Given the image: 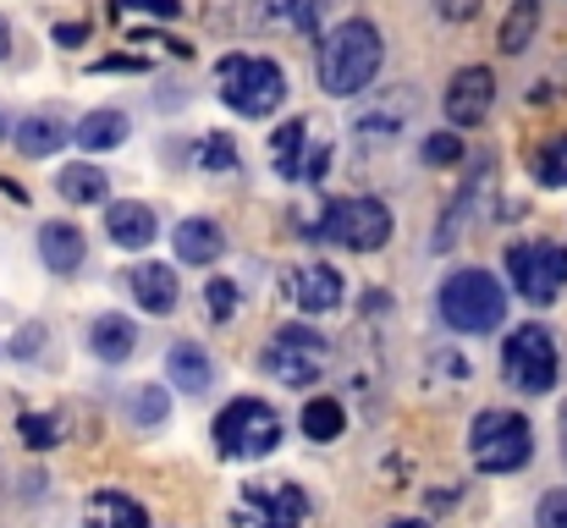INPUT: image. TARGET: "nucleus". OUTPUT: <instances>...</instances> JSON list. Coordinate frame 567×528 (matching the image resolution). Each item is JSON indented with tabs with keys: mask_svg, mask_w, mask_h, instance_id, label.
<instances>
[{
	"mask_svg": "<svg viewBox=\"0 0 567 528\" xmlns=\"http://www.w3.org/2000/svg\"><path fill=\"white\" fill-rule=\"evenodd\" d=\"M0 138H11V122H6V116H0Z\"/></svg>",
	"mask_w": 567,
	"mask_h": 528,
	"instance_id": "nucleus-40",
	"label": "nucleus"
},
{
	"mask_svg": "<svg viewBox=\"0 0 567 528\" xmlns=\"http://www.w3.org/2000/svg\"><path fill=\"white\" fill-rule=\"evenodd\" d=\"M83 39H89L83 22H61V28H55V44H83Z\"/></svg>",
	"mask_w": 567,
	"mask_h": 528,
	"instance_id": "nucleus-37",
	"label": "nucleus"
},
{
	"mask_svg": "<svg viewBox=\"0 0 567 528\" xmlns=\"http://www.w3.org/2000/svg\"><path fill=\"white\" fill-rule=\"evenodd\" d=\"M468 457H474L480 474H518V468L535 463V424L524 413L491 407L468 429Z\"/></svg>",
	"mask_w": 567,
	"mask_h": 528,
	"instance_id": "nucleus-4",
	"label": "nucleus"
},
{
	"mask_svg": "<svg viewBox=\"0 0 567 528\" xmlns=\"http://www.w3.org/2000/svg\"><path fill=\"white\" fill-rule=\"evenodd\" d=\"M116 11H150V17H177L183 0H116Z\"/></svg>",
	"mask_w": 567,
	"mask_h": 528,
	"instance_id": "nucleus-34",
	"label": "nucleus"
},
{
	"mask_svg": "<svg viewBox=\"0 0 567 528\" xmlns=\"http://www.w3.org/2000/svg\"><path fill=\"white\" fill-rule=\"evenodd\" d=\"M39 259H44L55 276H78L83 259H89V237H83L72 220H44V226H39Z\"/></svg>",
	"mask_w": 567,
	"mask_h": 528,
	"instance_id": "nucleus-16",
	"label": "nucleus"
},
{
	"mask_svg": "<svg viewBox=\"0 0 567 528\" xmlns=\"http://www.w3.org/2000/svg\"><path fill=\"white\" fill-rule=\"evenodd\" d=\"M215 446H220V457H231V463L270 457V452L281 446V418H276V407L259 402V396L226 402L220 418H215Z\"/></svg>",
	"mask_w": 567,
	"mask_h": 528,
	"instance_id": "nucleus-5",
	"label": "nucleus"
},
{
	"mask_svg": "<svg viewBox=\"0 0 567 528\" xmlns=\"http://www.w3.org/2000/svg\"><path fill=\"white\" fill-rule=\"evenodd\" d=\"M270 161H276V172L287 176V182H298L303 166H309V122H287V127H276V138H270Z\"/></svg>",
	"mask_w": 567,
	"mask_h": 528,
	"instance_id": "nucleus-22",
	"label": "nucleus"
},
{
	"mask_svg": "<svg viewBox=\"0 0 567 528\" xmlns=\"http://www.w3.org/2000/svg\"><path fill=\"white\" fill-rule=\"evenodd\" d=\"M55 193L66 198V204H105L111 198V176L100 172V166H66V172L55 176Z\"/></svg>",
	"mask_w": 567,
	"mask_h": 528,
	"instance_id": "nucleus-23",
	"label": "nucleus"
},
{
	"mask_svg": "<svg viewBox=\"0 0 567 528\" xmlns=\"http://www.w3.org/2000/svg\"><path fill=\"white\" fill-rule=\"evenodd\" d=\"M215 89H220V105L248 122H265L287 105V72L270 55H226L215 72Z\"/></svg>",
	"mask_w": 567,
	"mask_h": 528,
	"instance_id": "nucleus-3",
	"label": "nucleus"
},
{
	"mask_svg": "<svg viewBox=\"0 0 567 528\" xmlns=\"http://www.w3.org/2000/svg\"><path fill=\"white\" fill-rule=\"evenodd\" d=\"M380 55H385V50H380L375 22L348 17L342 28H331V33L320 39V89H326V94H337V100L364 94V89L375 83Z\"/></svg>",
	"mask_w": 567,
	"mask_h": 528,
	"instance_id": "nucleus-1",
	"label": "nucleus"
},
{
	"mask_svg": "<svg viewBox=\"0 0 567 528\" xmlns=\"http://www.w3.org/2000/svg\"><path fill=\"white\" fill-rule=\"evenodd\" d=\"M535 22H540V0H518L513 11H507V22H502V50L507 55H518V50H529V39H535Z\"/></svg>",
	"mask_w": 567,
	"mask_h": 528,
	"instance_id": "nucleus-26",
	"label": "nucleus"
},
{
	"mask_svg": "<svg viewBox=\"0 0 567 528\" xmlns=\"http://www.w3.org/2000/svg\"><path fill=\"white\" fill-rule=\"evenodd\" d=\"M39 348H44V325H22V331H17V342H11V358L33 363V358H39Z\"/></svg>",
	"mask_w": 567,
	"mask_h": 528,
	"instance_id": "nucleus-33",
	"label": "nucleus"
},
{
	"mask_svg": "<svg viewBox=\"0 0 567 528\" xmlns=\"http://www.w3.org/2000/svg\"><path fill=\"white\" fill-rule=\"evenodd\" d=\"M127 287H133L138 309H144V314H161V320L177 314V303H183V281H177V270H172V265H155V259L133 265Z\"/></svg>",
	"mask_w": 567,
	"mask_h": 528,
	"instance_id": "nucleus-13",
	"label": "nucleus"
},
{
	"mask_svg": "<svg viewBox=\"0 0 567 528\" xmlns=\"http://www.w3.org/2000/svg\"><path fill=\"white\" fill-rule=\"evenodd\" d=\"M502 374L518 396H546L557 385V337L546 325H518L502 348Z\"/></svg>",
	"mask_w": 567,
	"mask_h": 528,
	"instance_id": "nucleus-8",
	"label": "nucleus"
},
{
	"mask_svg": "<svg viewBox=\"0 0 567 528\" xmlns=\"http://www.w3.org/2000/svg\"><path fill=\"white\" fill-rule=\"evenodd\" d=\"M298 424H303L309 441H342V429H348V407H342V396H309Z\"/></svg>",
	"mask_w": 567,
	"mask_h": 528,
	"instance_id": "nucleus-24",
	"label": "nucleus"
},
{
	"mask_svg": "<svg viewBox=\"0 0 567 528\" xmlns=\"http://www.w3.org/2000/svg\"><path fill=\"white\" fill-rule=\"evenodd\" d=\"M83 518H89V528H150V513L122 490H94Z\"/></svg>",
	"mask_w": 567,
	"mask_h": 528,
	"instance_id": "nucleus-20",
	"label": "nucleus"
},
{
	"mask_svg": "<svg viewBox=\"0 0 567 528\" xmlns=\"http://www.w3.org/2000/svg\"><path fill=\"white\" fill-rule=\"evenodd\" d=\"M496 105V72L491 66H463L446 83V122L452 127H480Z\"/></svg>",
	"mask_w": 567,
	"mask_h": 528,
	"instance_id": "nucleus-12",
	"label": "nucleus"
},
{
	"mask_svg": "<svg viewBox=\"0 0 567 528\" xmlns=\"http://www.w3.org/2000/svg\"><path fill=\"white\" fill-rule=\"evenodd\" d=\"M419 155H424V166H457L463 161V138L457 133H430L419 144Z\"/></svg>",
	"mask_w": 567,
	"mask_h": 528,
	"instance_id": "nucleus-31",
	"label": "nucleus"
},
{
	"mask_svg": "<svg viewBox=\"0 0 567 528\" xmlns=\"http://www.w3.org/2000/svg\"><path fill=\"white\" fill-rule=\"evenodd\" d=\"M105 237L116 242V248H150L155 237H161V220H155V209L150 204H138V198H122V204H111L105 209Z\"/></svg>",
	"mask_w": 567,
	"mask_h": 528,
	"instance_id": "nucleus-15",
	"label": "nucleus"
},
{
	"mask_svg": "<svg viewBox=\"0 0 567 528\" xmlns=\"http://www.w3.org/2000/svg\"><path fill=\"white\" fill-rule=\"evenodd\" d=\"M166 374H172L177 391H209V385H215V363H209V352L193 348V342H177V348L166 352Z\"/></svg>",
	"mask_w": 567,
	"mask_h": 528,
	"instance_id": "nucleus-21",
	"label": "nucleus"
},
{
	"mask_svg": "<svg viewBox=\"0 0 567 528\" xmlns=\"http://www.w3.org/2000/svg\"><path fill=\"white\" fill-rule=\"evenodd\" d=\"M480 6H485V0H435V11H441L446 22H474Z\"/></svg>",
	"mask_w": 567,
	"mask_h": 528,
	"instance_id": "nucleus-35",
	"label": "nucleus"
},
{
	"mask_svg": "<svg viewBox=\"0 0 567 528\" xmlns=\"http://www.w3.org/2000/svg\"><path fill=\"white\" fill-rule=\"evenodd\" d=\"M259 363H265V374L270 380H281V385H315L320 374H326V363H331V342L320 337V331H309V325H281L265 352H259Z\"/></svg>",
	"mask_w": 567,
	"mask_h": 528,
	"instance_id": "nucleus-6",
	"label": "nucleus"
},
{
	"mask_svg": "<svg viewBox=\"0 0 567 528\" xmlns=\"http://www.w3.org/2000/svg\"><path fill=\"white\" fill-rule=\"evenodd\" d=\"M138 348V325L133 320H122V314H100L94 325H89V352L100 358V363H127Z\"/></svg>",
	"mask_w": 567,
	"mask_h": 528,
	"instance_id": "nucleus-19",
	"label": "nucleus"
},
{
	"mask_svg": "<svg viewBox=\"0 0 567 528\" xmlns=\"http://www.w3.org/2000/svg\"><path fill=\"white\" fill-rule=\"evenodd\" d=\"M127 133H133V122H127V111H89V116H78V127H72V138H78V149H89V155H105V149H122L127 144Z\"/></svg>",
	"mask_w": 567,
	"mask_h": 528,
	"instance_id": "nucleus-18",
	"label": "nucleus"
},
{
	"mask_svg": "<svg viewBox=\"0 0 567 528\" xmlns=\"http://www.w3.org/2000/svg\"><path fill=\"white\" fill-rule=\"evenodd\" d=\"M172 248H177V265H198V270H209V265L226 253V231H220L209 215H188V220H177Z\"/></svg>",
	"mask_w": 567,
	"mask_h": 528,
	"instance_id": "nucleus-14",
	"label": "nucleus"
},
{
	"mask_svg": "<svg viewBox=\"0 0 567 528\" xmlns=\"http://www.w3.org/2000/svg\"><path fill=\"white\" fill-rule=\"evenodd\" d=\"M391 231H396V220H391V209H385L380 198H337V204L326 209V226H320V237H331V242H342V248H353V253L385 248Z\"/></svg>",
	"mask_w": 567,
	"mask_h": 528,
	"instance_id": "nucleus-9",
	"label": "nucleus"
},
{
	"mask_svg": "<svg viewBox=\"0 0 567 528\" xmlns=\"http://www.w3.org/2000/svg\"><path fill=\"white\" fill-rule=\"evenodd\" d=\"M127 418L144 424V429L166 424V418H172V396H166V385H138V391H127Z\"/></svg>",
	"mask_w": 567,
	"mask_h": 528,
	"instance_id": "nucleus-25",
	"label": "nucleus"
},
{
	"mask_svg": "<svg viewBox=\"0 0 567 528\" xmlns=\"http://www.w3.org/2000/svg\"><path fill=\"white\" fill-rule=\"evenodd\" d=\"M535 176H540V187H567V133H557V138L540 144Z\"/></svg>",
	"mask_w": 567,
	"mask_h": 528,
	"instance_id": "nucleus-28",
	"label": "nucleus"
},
{
	"mask_svg": "<svg viewBox=\"0 0 567 528\" xmlns=\"http://www.w3.org/2000/svg\"><path fill=\"white\" fill-rule=\"evenodd\" d=\"M6 55H11V22L0 17V61H6Z\"/></svg>",
	"mask_w": 567,
	"mask_h": 528,
	"instance_id": "nucleus-38",
	"label": "nucleus"
},
{
	"mask_svg": "<svg viewBox=\"0 0 567 528\" xmlns=\"http://www.w3.org/2000/svg\"><path fill=\"white\" fill-rule=\"evenodd\" d=\"M287 17L303 28V33H315V17H320V0H287Z\"/></svg>",
	"mask_w": 567,
	"mask_h": 528,
	"instance_id": "nucleus-36",
	"label": "nucleus"
},
{
	"mask_svg": "<svg viewBox=\"0 0 567 528\" xmlns=\"http://www.w3.org/2000/svg\"><path fill=\"white\" fill-rule=\"evenodd\" d=\"M243 513L254 528H303L309 518V496L292 479H270V485H248Z\"/></svg>",
	"mask_w": 567,
	"mask_h": 528,
	"instance_id": "nucleus-11",
	"label": "nucleus"
},
{
	"mask_svg": "<svg viewBox=\"0 0 567 528\" xmlns=\"http://www.w3.org/2000/svg\"><path fill=\"white\" fill-rule=\"evenodd\" d=\"M204 172H237V149H231V138L226 133H209L204 144H198V155H193Z\"/></svg>",
	"mask_w": 567,
	"mask_h": 528,
	"instance_id": "nucleus-30",
	"label": "nucleus"
},
{
	"mask_svg": "<svg viewBox=\"0 0 567 528\" xmlns=\"http://www.w3.org/2000/svg\"><path fill=\"white\" fill-rule=\"evenodd\" d=\"M535 528H567V490H546V496H540Z\"/></svg>",
	"mask_w": 567,
	"mask_h": 528,
	"instance_id": "nucleus-32",
	"label": "nucleus"
},
{
	"mask_svg": "<svg viewBox=\"0 0 567 528\" xmlns=\"http://www.w3.org/2000/svg\"><path fill=\"white\" fill-rule=\"evenodd\" d=\"M66 138H72V127H66L55 111H33V116H22V122L11 127V144H17L28 161H44V155H55Z\"/></svg>",
	"mask_w": 567,
	"mask_h": 528,
	"instance_id": "nucleus-17",
	"label": "nucleus"
},
{
	"mask_svg": "<svg viewBox=\"0 0 567 528\" xmlns=\"http://www.w3.org/2000/svg\"><path fill=\"white\" fill-rule=\"evenodd\" d=\"M435 314L457 337H491L507 320V292L491 270H452L435 292Z\"/></svg>",
	"mask_w": 567,
	"mask_h": 528,
	"instance_id": "nucleus-2",
	"label": "nucleus"
},
{
	"mask_svg": "<svg viewBox=\"0 0 567 528\" xmlns=\"http://www.w3.org/2000/svg\"><path fill=\"white\" fill-rule=\"evenodd\" d=\"M502 265H507V281H513V292H518L524 303L546 309V303L563 298V287H567V248L563 242H513Z\"/></svg>",
	"mask_w": 567,
	"mask_h": 528,
	"instance_id": "nucleus-7",
	"label": "nucleus"
},
{
	"mask_svg": "<svg viewBox=\"0 0 567 528\" xmlns=\"http://www.w3.org/2000/svg\"><path fill=\"white\" fill-rule=\"evenodd\" d=\"M237 309H243V292H237V281H226V276H209V281H204V320L226 325Z\"/></svg>",
	"mask_w": 567,
	"mask_h": 528,
	"instance_id": "nucleus-27",
	"label": "nucleus"
},
{
	"mask_svg": "<svg viewBox=\"0 0 567 528\" xmlns=\"http://www.w3.org/2000/svg\"><path fill=\"white\" fill-rule=\"evenodd\" d=\"M17 429H22V441H28L33 452L61 446V418H50V413H22V418H17Z\"/></svg>",
	"mask_w": 567,
	"mask_h": 528,
	"instance_id": "nucleus-29",
	"label": "nucleus"
},
{
	"mask_svg": "<svg viewBox=\"0 0 567 528\" xmlns=\"http://www.w3.org/2000/svg\"><path fill=\"white\" fill-rule=\"evenodd\" d=\"M391 528H430V524H419V518H402V524H391Z\"/></svg>",
	"mask_w": 567,
	"mask_h": 528,
	"instance_id": "nucleus-39",
	"label": "nucleus"
},
{
	"mask_svg": "<svg viewBox=\"0 0 567 528\" xmlns=\"http://www.w3.org/2000/svg\"><path fill=\"white\" fill-rule=\"evenodd\" d=\"M281 292H287V303H292L298 314H337L342 298H348V281H342V270H331V265H292V270L281 276Z\"/></svg>",
	"mask_w": 567,
	"mask_h": 528,
	"instance_id": "nucleus-10",
	"label": "nucleus"
}]
</instances>
